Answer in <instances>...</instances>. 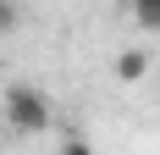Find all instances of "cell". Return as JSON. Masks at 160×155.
Returning <instances> with one entry per match:
<instances>
[{
	"label": "cell",
	"instance_id": "1",
	"mask_svg": "<svg viewBox=\"0 0 160 155\" xmlns=\"http://www.w3.org/2000/svg\"><path fill=\"white\" fill-rule=\"evenodd\" d=\"M6 122L17 133H44L55 122V105H50L44 89H33V83H11L6 89Z\"/></svg>",
	"mask_w": 160,
	"mask_h": 155
},
{
	"label": "cell",
	"instance_id": "2",
	"mask_svg": "<svg viewBox=\"0 0 160 155\" xmlns=\"http://www.w3.org/2000/svg\"><path fill=\"white\" fill-rule=\"evenodd\" d=\"M149 67H155V61H149L144 45H132V50H122V56H116V78H122V83H144Z\"/></svg>",
	"mask_w": 160,
	"mask_h": 155
},
{
	"label": "cell",
	"instance_id": "3",
	"mask_svg": "<svg viewBox=\"0 0 160 155\" xmlns=\"http://www.w3.org/2000/svg\"><path fill=\"white\" fill-rule=\"evenodd\" d=\"M132 22L144 33H160V0H132Z\"/></svg>",
	"mask_w": 160,
	"mask_h": 155
},
{
	"label": "cell",
	"instance_id": "4",
	"mask_svg": "<svg viewBox=\"0 0 160 155\" xmlns=\"http://www.w3.org/2000/svg\"><path fill=\"white\" fill-rule=\"evenodd\" d=\"M22 28V6L17 0H0V33H17Z\"/></svg>",
	"mask_w": 160,
	"mask_h": 155
}]
</instances>
